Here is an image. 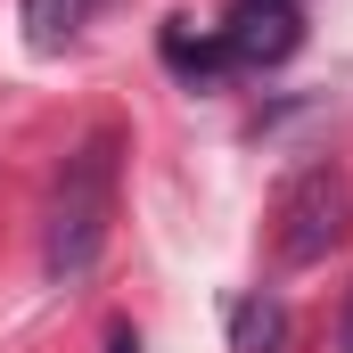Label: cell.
I'll use <instances>...</instances> for the list:
<instances>
[{"instance_id":"cell-2","label":"cell","mask_w":353,"mask_h":353,"mask_svg":"<svg viewBox=\"0 0 353 353\" xmlns=\"http://www.w3.org/2000/svg\"><path fill=\"white\" fill-rule=\"evenodd\" d=\"M345 222H353V181L337 165H312V173H296V189L279 197V255L288 263H321L345 239Z\"/></svg>"},{"instance_id":"cell-4","label":"cell","mask_w":353,"mask_h":353,"mask_svg":"<svg viewBox=\"0 0 353 353\" xmlns=\"http://www.w3.org/2000/svg\"><path fill=\"white\" fill-rule=\"evenodd\" d=\"M230 337H239V353H279V345H288V304L247 296V304L230 312Z\"/></svg>"},{"instance_id":"cell-9","label":"cell","mask_w":353,"mask_h":353,"mask_svg":"<svg viewBox=\"0 0 353 353\" xmlns=\"http://www.w3.org/2000/svg\"><path fill=\"white\" fill-rule=\"evenodd\" d=\"M90 8H99V0H90Z\"/></svg>"},{"instance_id":"cell-7","label":"cell","mask_w":353,"mask_h":353,"mask_svg":"<svg viewBox=\"0 0 353 353\" xmlns=\"http://www.w3.org/2000/svg\"><path fill=\"white\" fill-rule=\"evenodd\" d=\"M107 353H140V337H132V329L115 321V329H107Z\"/></svg>"},{"instance_id":"cell-5","label":"cell","mask_w":353,"mask_h":353,"mask_svg":"<svg viewBox=\"0 0 353 353\" xmlns=\"http://www.w3.org/2000/svg\"><path fill=\"white\" fill-rule=\"evenodd\" d=\"M165 66L197 83V74H222V66H230V50H222V33L205 41V33H189V25H165Z\"/></svg>"},{"instance_id":"cell-8","label":"cell","mask_w":353,"mask_h":353,"mask_svg":"<svg viewBox=\"0 0 353 353\" xmlns=\"http://www.w3.org/2000/svg\"><path fill=\"white\" fill-rule=\"evenodd\" d=\"M337 353H353V296H345V321H337Z\"/></svg>"},{"instance_id":"cell-1","label":"cell","mask_w":353,"mask_h":353,"mask_svg":"<svg viewBox=\"0 0 353 353\" xmlns=\"http://www.w3.org/2000/svg\"><path fill=\"white\" fill-rule=\"evenodd\" d=\"M115 132H90L83 148L66 157V173L50 189V230H41V263L58 288H74L99 271V247H107V222H115Z\"/></svg>"},{"instance_id":"cell-3","label":"cell","mask_w":353,"mask_h":353,"mask_svg":"<svg viewBox=\"0 0 353 353\" xmlns=\"http://www.w3.org/2000/svg\"><path fill=\"white\" fill-rule=\"evenodd\" d=\"M296 41H304L296 0H230V17H222V50L239 66H279V58H296Z\"/></svg>"},{"instance_id":"cell-6","label":"cell","mask_w":353,"mask_h":353,"mask_svg":"<svg viewBox=\"0 0 353 353\" xmlns=\"http://www.w3.org/2000/svg\"><path fill=\"white\" fill-rule=\"evenodd\" d=\"M90 0H25V33H33V50H58L74 25H83Z\"/></svg>"}]
</instances>
